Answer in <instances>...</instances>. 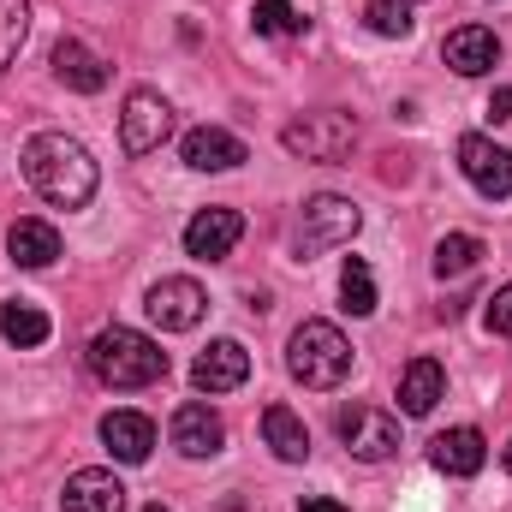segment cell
Instances as JSON below:
<instances>
[{
  "mask_svg": "<svg viewBox=\"0 0 512 512\" xmlns=\"http://www.w3.org/2000/svg\"><path fill=\"white\" fill-rule=\"evenodd\" d=\"M334 429H340L346 453L364 459V465H382V459L399 453V417H393V411H376V405H340Z\"/></svg>",
  "mask_w": 512,
  "mask_h": 512,
  "instance_id": "6",
  "label": "cell"
},
{
  "mask_svg": "<svg viewBox=\"0 0 512 512\" xmlns=\"http://www.w3.org/2000/svg\"><path fill=\"white\" fill-rule=\"evenodd\" d=\"M298 512H352V507H340V501H328V495H310Z\"/></svg>",
  "mask_w": 512,
  "mask_h": 512,
  "instance_id": "30",
  "label": "cell"
},
{
  "mask_svg": "<svg viewBox=\"0 0 512 512\" xmlns=\"http://www.w3.org/2000/svg\"><path fill=\"white\" fill-rule=\"evenodd\" d=\"M143 310H149V322H155V328H167V334H191V328L209 316V292H203L191 274H167V280H155V286H149Z\"/></svg>",
  "mask_w": 512,
  "mask_h": 512,
  "instance_id": "7",
  "label": "cell"
},
{
  "mask_svg": "<svg viewBox=\"0 0 512 512\" xmlns=\"http://www.w3.org/2000/svg\"><path fill=\"white\" fill-rule=\"evenodd\" d=\"M429 465H435L441 477H477V471L489 465V441H483L477 429H447V435L429 441Z\"/></svg>",
  "mask_w": 512,
  "mask_h": 512,
  "instance_id": "16",
  "label": "cell"
},
{
  "mask_svg": "<svg viewBox=\"0 0 512 512\" xmlns=\"http://www.w3.org/2000/svg\"><path fill=\"white\" fill-rule=\"evenodd\" d=\"M6 251H12V262H18V268H48V262L60 256V233H54L48 221H12Z\"/></svg>",
  "mask_w": 512,
  "mask_h": 512,
  "instance_id": "21",
  "label": "cell"
},
{
  "mask_svg": "<svg viewBox=\"0 0 512 512\" xmlns=\"http://www.w3.org/2000/svg\"><path fill=\"white\" fill-rule=\"evenodd\" d=\"M173 447H179L185 459H215V453L227 447V423H221L203 399H185V405L173 411Z\"/></svg>",
  "mask_w": 512,
  "mask_h": 512,
  "instance_id": "11",
  "label": "cell"
},
{
  "mask_svg": "<svg viewBox=\"0 0 512 512\" xmlns=\"http://www.w3.org/2000/svg\"><path fill=\"white\" fill-rule=\"evenodd\" d=\"M179 155H185V167H197V173H233L239 161H251V149H245V143H239L233 131H221V126H197V131H185Z\"/></svg>",
  "mask_w": 512,
  "mask_h": 512,
  "instance_id": "12",
  "label": "cell"
},
{
  "mask_svg": "<svg viewBox=\"0 0 512 512\" xmlns=\"http://www.w3.org/2000/svg\"><path fill=\"white\" fill-rule=\"evenodd\" d=\"M251 24H256V36H298V30H304V12L286 6V0H256Z\"/></svg>",
  "mask_w": 512,
  "mask_h": 512,
  "instance_id": "26",
  "label": "cell"
},
{
  "mask_svg": "<svg viewBox=\"0 0 512 512\" xmlns=\"http://www.w3.org/2000/svg\"><path fill=\"white\" fill-rule=\"evenodd\" d=\"M173 137V108L161 90H131L126 114H120V149L126 155H155Z\"/></svg>",
  "mask_w": 512,
  "mask_h": 512,
  "instance_id": "9",
  "label": "cell"
},
{
  "mask_svg": "<svg viewBox=\"0 0 512 512\" xmlns=\"http://www.w3.org/2000/svg\"><path fill=\"white\" fill-rule=\"evenodd\" d=\"M280 143H286L292 155H304V161H340V155H352V143H358V120L340 114V108H322V114L292 120V126L280 131Z\"/></svg>",
  "mask_w": 512,
  "mask_h": 512,
  "instance_id": "5",
  "label": "cell"
},
{
  "mask_svg": "<svg viewBox=\"0 0 512 512\" xmlns=\"http://www.w3.org/2000/svg\"><path fill=\"white\" fill-rule=\"evenodd\" d=\"M262 441L274 447L280 465H304L310 459V429H304V417L292 405H268L262 411Z\"/></svg>",
  "mask_w": 512,
  "mask_h": 512,
  "instance_id": "20",
  "label": "cell"
},
{
  "mask_svg": "<svg viewBox=\"0 0 512 512\" xmlns=\"http://www.w3.org/2000/svg\"><path fill=\"white\" fill-rule=\"evenodd\" d=\"M66 512H126V483L102 465H84L66 477V495H60Z\"/></svg>",
  "mask_w": 512,
  "mask_h": 512,
  "instance_id": "13",
  "label": "cell"
},
{
  "mask_svg": "<svg viewBox=\"0 0 512 512\" xmlns=\"http://www.w3.org/2000/svg\"><path fill=\"white\" fill-rule=\"evenodd\" d=\"M24 36H30V0H0V72L18 60Z\"/></svg>",
  "mask_w": 512,
  "mask_h": 512,
  "instance_id": "25",
  "label": "cell"
},
{
  "mask_svg": "<svg viewBox=\"0 0 512 512\" xmlns=\"http://www.w3.org/2000/svg\"><path fill=\"white\" fill-rule=\"evenodd\" d=\"M483 262V239H471V233H447L441 245H435V274L441 280H459V274H471Z\"/></svg>",
  "mask_w": 512,
  "mask_h": 512,
  "instance_id": "23",
  "label": "cell"
},
{
  "mask_svg": "<svg viewBox=\"0 0 512 512\" xmlns=\"http://www.w3.org/2000/svg\"><path fill=\"white\" fill-rule=\"evenodd\" d=\"M411 6H417V0H370V6H364V18H370V30H376V36H411V24H417V18H411Z\"/></svg>",
  "mask_w": 512,
  "mask_h": 512,
  "instance_id": "27",
  "label": "cell"
},
{
  "mask_svg": "<svg viewBox=\"0 0 512 512\" xmlns=\"http://www.w3.org/2000/svg\"><path fill=\"white\" fill-rule=\"evenodd\" d=\"M441 54H447V66H453L459 78H483V72H495V60H501V36L483 30V24H459V30L441 42Z\"/></svg>",
  "mask_w": 512,
  "mask_h": 512,
  "instance_id": "15",
  "label": "cell"
},
{
  "mask_svg": "<svg viewBox=\"0 0 512 512\" xmlns=\"http://www.w3.org/2000/svg\"><path fill=\"white\" fill-rule=\"evenodd\" d=\"M286 370H292V382L316 387V393H334L352 376V340L334 322H298V334L286 346Z\"/></svg>",
  "mask_w": 512,
  "mask_h": 512,
  "instance_id": "3",
  "label": "cell"
},
{
  "mask_svg": "<svg viewBox=\"0 0 512 512\" xmlns=\"http://www.w3.org/2000/svg\"><path fill=\"white\" fill-rule=\"evenodd\" d=\"M489 120H495V126L512 120V90H495V96H489Z\"/></svg>",
  "mask_w": 512,
  "mask_h": 512,
  "instance_id": "29",
  "label": "cell"
},
{
  "mask_svg": "<svg viewBox=\"0 0 512 512\" xmlns=\"http://www.w3.org/2000/svg\"><path fill=\"white\" fill-rule=\"evenodd\" d=\"M54 334V322L36 310V304H24V298H12L6 310H0V340L6 346H18V352H36L42 340Z\"/></svg>",
  "mask_w": 512,
  "mask_h": 512,
  "instance_id": "22",
  "label": "cell"
},
{
  "mask_svg": "<svg viewBox=\"0 0 512 512\" xmlns=\"http://www.w3.org/2000/svg\"><path fill=\"white\" fill-rule=\"evenodd\" d=\"M239 239H245V215L239 209H197L185 221V251L197 262H221Z\"/></svg>",
  "mask_w": 512,
  "mask_h": 512,
  "instance_id": "10",
  "label": "cell"
},
{
  "mask_svg": "<svg viewBox=\"0 0 512 512\" xmlns=\"http://www.w3.org/2000/svg\"><path fill=\"white\" fill-rule=\"evenodd\" d=\"M24 179H30V191H36L42 203H54V209H84V203L96 197V185H102V167H96V155H90L78 137H66V131H36V137L24 143Z\"/></svg>",
  "mask_w": 512,
  "mask_h": 512,
  "instance_id": "1",
  "label": "cell"
},
{
  "mask_svg": "<svg viewBox=\"0 0 512 512\" xmlns=\"http://www.w3.org/2000/svg\"><path fill=\"white\" fill-rule=\"evenodd\" d=\"M459 173H465L471 191L489 197V203H507L512 197V149H501V143L483 137V131H465V137H459Z\"/></svg>",
  "mask_w": 512,
  "mask_h": 512,
  "instance_id": "8",
  "label": "cell"
},
{
  "mask_svg": "<svg viewBox=\"0 0 512 512\" xmlns=\"http://www.w3.org/2000/svg\"><path fill=\"white\" fill-rule=\"evenodd\" d=\"M358 227H364V215H358V203H352V197H334V191L310 197V203H304V215H298V262L334 251V245H352V239H358Z\"/></svg>",
  "mask_w": 512,
  "mask_h": 512,
  "instance_id": "4",
  "label": "cell"
},
{
  "mask_svg": "<svg viewBox=\"0 0 512 512\" xmlns=\"http://www.w3.org/2000/svg\"><path fill=\"white\" fill-rule=\"evenodd\" d=\"M54 78H60L66 90H78V96H96V90H108V60H102L96 48H84L78 36H66V42L54 48Z\"/></svg>",
  "mask_w": 512,
  "mask_h": 512,
  "instance_id": "17",
  "label": "cell"
},
{
  "mask_svg": "<svg viewBox=\"0 0 512 512\" xmlns=\"http://www.w3.org/2000/svg\"><path fill=\"white\" fill-rule=\"evenodd\" d=\"M143 512H167V507H143Z\"/></svg>",
  "mask_w": 512,
  "mask_h": 512,
  "instance_id": "32",
  "label": "cell"
},
{
  "mask_svg": "<svg viewBox=\"0 0 512 512\" xmlns=\"http://www.w3.org/2000/svg\"><path fill=\"white\" fill-rule=\"evenodd\" d=\"M441 399H447V370L435 358H411L405 376H399V411L405 417H429Z\"/></svg>",
  "mask_w": 512,
  "mask_h": 512,
  "instance_id": "19",
  "label": "cell"
},
{
  "mask_svg": "<svg viewBox=\"0 0 512 512\" xmlns=\"http://www.w3.org/2000/svg\"><path fill=\"white\" fill-rule=\"evenodd\" d=\"M489 334H512V280L489 298Z\"/></svg>",
  "mask_w": 512,
  "mask_h": 512,
  "instance_id": "28",
  "label": "cell"
},
{
  "mask_svg": "<svg viewBox=\"0 0 512 512\" xmlns=\"http://www.w3.org/2000/svg\"><path fill=\"white\" fill-rule=\"evenodd\" d=\"M90 370L102 387H120V393H137V387H155L167 376V352L137 334V328H102L90 340Z\"/></svg>",
  "mask_w": 512,
  "mask_h": 512,
  "instance_id": "2",
  "label": "cell"
},
{
  "mask_svg": "<svg viewBox=\"0 0 512 512\" xmlns=\"http://www.w3.org/2000/svg\"><path fill=\"white\" fill-rule=\"evenodd\" d=\"M102 441H108V453L120 465H143L155 453V423L143 411H108L102 417Z\"/></svg>",
  "mask_w": 512,
  "mask_h": 512,
  "instance_id": "18",
  "label": "cell"
},
{
  "mask_svg": "<svg viewBox=\"0 0 512 512\" xmlns=\"http://www.w3.org/2000/svg\"><path fill=\"white\" fill-rule=\"evenodd\" d=\"M340 298H346L352 316H376V280H370V262H364V256H346V268H340Z\"/></svg>",
  "mask_w": 512,
  "mask_h": 512,
  "instance_id": "24",
  "label": "cell"
},
{
  "mask_svg": "<svg viewBox=\"0 0 512 512\" xmlns=\"http://www.w3.org/2000/svg\"><path fill=\"white\" fill-rule=\"evenodd\" d=\"M245 376H251V352H245L239 340H215V346L191 364L197 393H233V387H245Z\"/></svg>",
  "mask_w": 512,
  "mask_h": 512,
  "instance_id": "14",
  "label": "cell"
},
{
  "mask_svg": "<svg viewBox=\"0 0 512 512\" xmlns=\"http://www.w3.org/2000/svg\"><path fill=\"white\" fill-rule=\"evenodd\" d=\"M501 465H507V477H512V441H507V447H501Z\"/></svg>",
  "mask_w": 512,
  "mask_h": 512,
  "instance_id": "31",
  "label": "cell"
}]
</instances>
